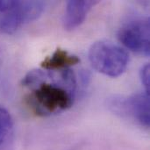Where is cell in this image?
<instances>
[{
  "label": "cell",
  "instance_id": "6da1fadb",
  "mask_svg": "<svg viewBox=\"0 0 150 150\" xmlns=\"http://www.w3.org/2000/svg\"><path fill=\"white\" fill-rule=\"evenodd\" d=\"M22 85L30 89L27 102L39 116L47 117L66 111L74 103L76 91V76L70 69L54 71L33 69L22 79Z\"/></svg>",
  "mask_w": 150,
  "mask_h": 150
},
{
  "label": "cell",
  "instance_id": "7a4b0ae2",
  "mask_svg": "<svg viewBox=\"0 0 150 150\" xmlns=\"http://www.w3.org/2000/svg\"><path fill=\"white\" fill-rule=\"evenodd\" d=\"M89 60L99 73L110 77H118L127 70L129 55L119 45L111 41L99 40L90 47Z\"/></svg>",
  "mask_w": 150,
  "mask_h": 150
},
{
  "label": "cell",
  "instance_id": "3957f363",
  "mask_svg": "<svg viewBox=\"0 0 150 150\" xmlns=\"http://www.w3.org/2000/svg\"><path fill=\"white\" fill-rule=\"evenodd\" d=\"M109 107L114 113L132 119L145 128L149 127L150 99L146 92L113 97L109 101Z\"/></svg>",
  "mask_w": 150,
  "mask_h": 150
},
{
  "label": "cell",
  "instance_id": "277c9868",
  "mask_svg": "<svg viewBox=\"0 0 150 150\" xmlns=\"http://www.w3.org/2000/svg\"><path fill=\"white\" fill-rule=\"evenodd\" d=\"M119 40L128 49L145 56L150 54V22L140 17L124 23L118 32Z\"/></svg>",
  "mask_w": 150,
  "mask_h": 150
},
{
  "label": "cell",
  "instance_id": "5b68a950",
  "mask_svg": "<svg viewBox=\"0 0 150 150\" xmlns=\"http://www.w3.org/2000/svg\"><path fill=\"white\" fill-rule=\"evenodd\" d=\"M45 10L41 1H18L0 20V30L6 34L16 33L25 24L37 19Z\"/></svg>",
  "mask_w": 150,
  "mask_h": 150
},
{
  "label": "cell",
  "instance_id": "8992f818",
  "mask_svg": "<svg viewBox=\"0 0 150 150\" xmlns=\"http://www.w3.org/2000/svg\"><path fill=\"white\" fill-rule=\"evenodd\" d=\"M98 3V1H68L62 19L64 28L72 31L80 26L84 22L89 11Z\"/></svg>",
  "mask_w": 150,
  "mask_h": 150
},
{
  "label": "cell",
  "instance_id": "52a82bcc",
  "mask_svg": "<svg viewBox=\"0 0 150 150\" xmlns=\"http://www.w3.org/2000/svg\"><path fill=\"white\" fill-rule=\"evenodd\" d=\"M79 62L80 59L76 55L70 54L66 50L58 48L41 62V67L48 71L63 70Z\"/></svg>",
  "mask_w": 150,
  "mask_h": 150
},
{
  "label": "cell",
  "instance_id": "ba28073f",
  "mask_svg": "<svg viewBox=\"0 0 150 150\" xmlns=\"http://www.w3.org/2000/svg\"><path fill=\"white\" fill-rule=\"evenodd\" d=\"M13 139V120L10 112L0 106V150H8Z\"/></svg>",
  "mask_w": 150,
  "mask_h": 150
},
{
  "label": "cell",
  "instance_id": "9c48e42d",
  "mask_svg": "<svg viewBox=\"0 0 150 150\" xmlns=\"http://www.w3.org/2000/svg\"><path fill=\"white\" fill-rule=\"evenodd\" d=\"M141 82L144 87L145 92L149 95L150 91V67L149 64H145L140 71Z\"/></svg>",
  "mask_w": 150,
  "mask_h": 150
},
{
  "label": "cell",
  "instance_id": "30bf717a",
  "mask_svg": "<svg viewBox=\"0 0 150 150\" xmlns=\"http://www.w3.org/2000/svg\"><path fill=\"white\" fill-rule=\"evenodd\" d=\"M18 1H0V12H7L11 10Z\"/></svg>",
  "mask_w": 150,
  "mask_h": 150
},
{
  "label": "cell",
  "instance_id": "8fae6325",
  "mask_svg": "<svg viewBox=\"0 0 150 150\" xmlns=\"http://www.w3.org/2000/svg\"><path fill=\"white\" fill-rule=\"evenodd\" d=\"M0 63H1V59H0Z\"/></svg>",
  "mask_w": 150,
  "mask_h": 150
}]
</instances>
